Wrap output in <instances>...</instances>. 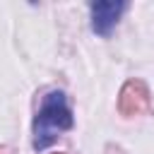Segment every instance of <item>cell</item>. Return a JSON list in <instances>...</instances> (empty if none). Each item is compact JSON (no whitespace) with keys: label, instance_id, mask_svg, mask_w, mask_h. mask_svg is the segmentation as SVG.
Returning a JSON list of instances; mask_svg holds the SVG:
<instances>
[{"label":"cell","instance_id":"cell-1","mask_svg":"<svg viewBox=\"0 0 154 154\" xmlns=\"http://www.w3.org/2000/svg\"><path fill=\"white\" fill-rule=\"evenodd\" d=\"M72 128V113L65 103L63 91H51L46 94L41 111L34 118V149H46L58 132Z\"/></svg>","mask_w":154,"mask_h":154},{"label":"cell","instance_id":"cell-2","mask_svg":"<svg viewBox=\"0 0 154 154\" xmlns=\"http://www.w3.org/2000/svg\"><path fill=\"white\" fill-rule=\"evenodd\" d=\"M149 108V89L142 79H128L118 96V111L128 118L140 116Z\"/></svg>","mask_w":154,"mask_h":154},{"label":"cell","instance_id":"cell-3","mask_svg":"<svg viewBox=\"0 0 154 154\" xmlns=\"http://www.w3.org/2000/svg\"><path fill=\"white\" fill-rule=\"evenodd\" d=\"M125 10V2H116V0H101L91 5V26L96 34H108L113 29V24L118 22L120 12Z\"/></svg>","mask_w":154,"mask_h":154}]
</instances>
